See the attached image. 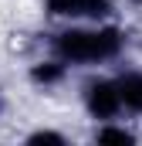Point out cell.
Segmentation results:
<instances>
[{"label":"cell","instance_id":"1","mask_svg":"<svg viewBox=\"0 0 142 146\" xmlns=\"http://www.w3.org/2000/svg\"><path fill=\"white\" fill-rule=\"evenodd\" d=\"M125 34L118 27H64L51 37V51L68 65H95L118 58Z\"/></svg>","mask_w":142,"mask_h":146},{"label":"cell","instance_id":"2","mask_svg":"<svg viewBox=\"0 0 142 146\" xmlns=\"http://www.w3.org/2000/svg\"><path fill=\"white\" fill-rule=\"evenodd\" d=\"M81 102H85L91 119H102V122L115 119L125 109L122 92H118V78H88L81 85Z\"/></svg>","mask_w":142,"mask_h":146},{"label":"cell","instance_id":"3","mask_svg":"<svg viewBox=\"0 0 142 146\" xmlns=\"http://www.w3.org/2000/svg\"><path fill=\"white\" fill-rule=\"evenodd\" d=\"M118 92H122L125 109L142 112V72H125V75H118Z\"/></svg>","mask_w":142,"mask_h":146},{"label":"cell","instance_id":"4","mask_svg":"<svg viewBox=\"0 0 142 146\" xmlns=\"http://www.w3.org/2000/svg\"><path fill=\"white\" fill-rule=\"evenodd\" d=\"M64 65L68 61H61L58 54L51 61H37V65H31V82L34 85H58L64 78Z\"/></svg>","mask_w":142,"mask_h":146},{"label":"cell","instance_id":"5","mask_svg":"<svg viewBox=\"0 0 142 146\" xmlns=\"http://www.w3.org/2000/svg\"><path fill=\"white\" fill-rule=\"evenodd\" d=\"M95 143H118V146H132L135 143V133L125 129V126H98L95 129Z\"/></svg>","mask_w":142,"mask_h":146},{"label":"cell","instance_id":"6","mask_svg":"<svg viewBox=\"0 0 142 146\" xmlns=\"http://www.w3.org/2000/svg\"><path fill=\"white\" fill-rule=\"evenodd\" d=\"M115 14V0H81V17L91 21H105Z\"/></svg>","mask_w":142,"mask_h":146},{"label":"cell","instance_id":"7","mask_svg":"<svg viewBox=\"0 0 142 146\" xmlns=\"http://www.w3.org/2000/svg\"><path fill=\"white\" fill-rule=\"evenodd\" d=\"M51 17H81V0H44Z\"/></svg>","mask_w":142,"mask_h":146},{"label":"cell","instance_id":"8","mask_svg":"<svg viewBox=\"0 0 142 146\" xmlns=\"http://www.w3.org/2000/svg\"><path fill=\"white\" fill-rule=\"evenodd\" d=\"M27 143H58V146H64L68 139H64L61 133H54V129H37V133L27 136Z\"/></svg>","mask_w":142,"mask_h":146},{"label":"cell","instance_id":"9","mask_svg":"<svg viewBox=\"0 0 142 146\" xmlns=\"http://www.w3.org/2000/svg\"><path fill=\"white\" fill-rule=\"evenodd\" d=\"M132 3H142V0H132Z\"/></svg>","mask_w":142,"mask_h":146}]
</instances>
